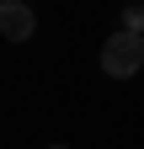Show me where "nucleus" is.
<instances>
[{
  "label": "nucleus",
  "instance_id": "f257e3e1",
  "mask_svg": "<svg viewBox=\"0 0 144 149\" xmlns=\"http://www.w3.org/2000/svg\"><path fill=\"white\" fill-rule=\"evenodd\" d=\"M101 69L112 74V80H134V74L144 69V37H134V32H112L101 43Z\"/></svg>",
  "mask_w": 144,
  "mask_h": 149
},
{
  "label": "nucleus",
  "instance_id": "f03ea898",
  "mask_svg": "<svg viewBox=\"0 0 144 149\" xmlns=\"http://www.w3.org/2000/svg\"><path fill=\"white\" fill-rule=\"evenodd\" d=\"M32 32H38V11H32L27 0H6V6H0V37H6V43H27Z\"/></svg>",
  "mask_w": 144,
  "mask_h": 149
},
{
  "label": "nucleus",
  "instance_id": "7ed1b4c3",
  "mask_svg": "<svg viewBox=\"0 0 144 149\" xmlns=\"http://www.w3.org/2000/svg\"><path fill=\"white\" fill-rule=\"evenodd\" d=\"M123 32L144 37V6H128V11H123Z\"/></svg>",
  "mask_w": 144,
  "mask_h": 149
},
{
  "label": "nucleus",
  "instance_id": "20e7f679",
  "mask_svg": "<svg viewBox=\"0 0 144 149\" xmlns=\"http://www.w3.org/2000/svg\"><path fill=\"white\" fill-rule=\"evenodd\" d=\"M48 149H69V144H48Z\"/></svg>",
  "mask_w": 144,
  "mask_h": 149
}]
</instances>
